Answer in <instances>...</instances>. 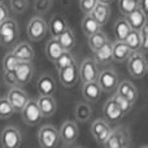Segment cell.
Here are the masks:
<instances>
[{
    "mask_svg": "<svg viewBox=\"0 0 148 148\" xmlns=\"http://www.w3.org/2000/svg\"><path fill=\"white\" fill-rule=\"evenodd\" d=\"M51 7V0H36V4H35V9L38 13L43 14L46 13L47 10L49 9Z\"/></svg>",
    "mask_w": 148,
    "mask_h": 148,
    "instance_id": "60d3db41",
    "label": "cell"
},
{
    "mask_svg": "<svg viewBox=\"0 0 148 148\" xmlns=\"http://www.w3.org/2000/svg\"><path fill=\"white\" fill-rule=\"evenodd\" d=\"M0 3H4V0H0Z\"/></svg>",
    "mask_w": 148,
    "mask_h": 148,
    "instance_id": "bcb514c9",
    "label": "cell"
},
{
    "mask_svg": "<svg viewBox=\"0 0 148 148\" xmlns=\"http://www.w3.org/2000/svg\"><path fill=\"white\" fill-rule=\"evenodd\" d=\"M142 148H148V147H146V146H144V147H142Z\"/></svg>",
    "mask_w": 148,
    "mask_h": 148,
    "instance_id": "7dc6e473",
    "label": "cell"
},
{
    "mask_svg": "<svg viewBox=\"0 0 148 148\" xmlns=\"http://www.w3.org/2000/svg\"><path fill=\"white\" fill-rule=\"evenodd\" d=\"M44 52H46V56L49 61L53 62L60 55L64 52L62 47L60 46L59 40L56 38H51L46 44V48H44Z\"/></svg>",
    "mask_w": 148,
    "mask_h": 148,
    "instance_id": "484cf974",
    "label": "cell"
},
{
    "mask_svg": "<svg viewBox=\"0 0 148 148\" xmlns=\"http://www.w3.org/2000/svg\"><path fill=\"white\" fill-rule=\"evenodd\" d=\"M60 140L59 130L52 125H44L38 131V142L40 148H56Z\"/></svg>",
    "mask_w": 148,
    "mask_h": 148,
    "instance_id": "7a4b0ae2",
    "label": "cell"
},
{
    "mask_svg": "<svg viewBox=\"0 0 148 148\" xmlns=\"http://www.w3.org/2000/svg\"><path fill=\"white\" fill-rule=\"evenodd\" d=\"M22 112V120L26 125L29 126H35L38 123H40V121L43 120V116H42L39 107L36 104L35 99H30L27 101V104L23 107Z\"/></svg>",
    "mask_w": 148,
    "mask_h": 148,
    "instance_id": "8992f818",
    "label": "cell"
},
{
    "mask_svg": "<svg viewBox=\"0 0 148 148\" xmlns=\"http://www.w3.org/2000/svg\"><path fill=\"white\" fill-rule=\"evenodd\" d=\"M36 104L43 117H51L56 112L57 104L53 96H39L36 99Z\"/></svg>",
    "mask_w": 148,
    "mask_h": 148,
    "instance_id": "ffe728a7",
    "label": "cell"
},
{
    "mask_svg": "<svg viewBox=\"0 0 148 148\" xmlns=\"http://www.w3.org/2000/svg\"><path fill=\"white\" fill-rule=\"evenodd\" d=\"M78 73H79V79H82L83 83H87V82H96L99 70H97V65L95 64L94 60L84 59L79 65Z\"/></svg>",
    "mask_w": 148,
    "mask_h": 148,
    "instance_id": "30bf717a",
    "label": "cell"
},
{
    "mask_svg": "<svg viewBox=\"0 0 148 148\" xmlns=\"http://www.w3.org/2000/svg\"><path fill=\"white\" fill-rule=\"evenodd\" d=\"M53 64H55V66H56L57 70H61V69H64V68L75 64V59H74V56L72 55V52L64 51L56 60H55Z\"/></svg>",
    "mask_w": 148,
    "mask_h": 148,
    "instance_id": "d6a6232c",
    "label": "cell"
},
{
    "mask_svg": "<svg viewBox=\"0 0 148 148\" xmlns=\"http://www.w3.org/2000/svg\"><path fill=\"white\" fill-rule=\"evenodd\" d=\"M47 26H48V31H49V34H51V36L52 38H56V39L59 38V36L64 33L65 29L68 27L66 22H65V20L61 16H55V17H52L49 23H47Z\"/></svg>",
    "mask_w": 148,
    "mask_h": 148,
    "instance_id": "d4e9b609",
    "label": "cell"
},
{
    "mask_svg": "<svg viewBox=\"0 0 148 148\" xmlns=\"http://www.w3.org/2000/svg\"><path fill=\"white\" fill-rule=\"evenodd\" d=\"M20 62H22V61H20L12 52H9L3 59V69H4V72H9V73L14 72V69L20 65Z\"/></svg>",
    "mask_w": 148,
    "mask_h": 148,
    "instance_id": "836d02e7",
    "label": "cell"
},
{
    "mask_svg": "<svg viewBox=\"0 0 148 148\" xmlns=\"http://www.w3.org/2000/svg\"><path fill=\"white\" fill-rule=\"evenodd\" d=\"M131 31V27L129 26V23L126 22L125 18H120V20L116 21L114 23V35L117 38V40L123 42V39L126 38L129 33Z\"/></svg>",
    "mask_w": 148,
    "mask_h": 148,
    "instance_id": "1f68e13d",
    "label": "cell"
},
{
    "mask_svg": "<svg viewBox=\"0 0 148 148\" xmlns=\"http://www.w3.org/2000/svg\"><path fill=\"white\" fill-rule=\"evenodd\" d=\"M96 4L97 0H79V8H81V10L83 12L84 16L90 14Z\"/></svg>",
    "mask_w": 148,
    "mask_h": 148,
    "instance_id": "74e56055",
    "label": "cell"
},
{
    "mask_svg": "<svg viewBox=\"0 0 148 148\" xmlns=\"http://www.w3.org/2000/svg\"><path fill=\"white\" fill-rule=\"evenodd\" d=\"M10 8L16 13H22L27 9V0H10Z\"/></svg>",
    "mask_w": 148,
    "mask_h": 148,
    "instance_id": "ab89813d",
    "label": "cell"
},
{
    "mask_svg": "<svg viewBox=\"0 0 148 148\" xmlns=\"http://www.w3.org/2000/svg\"><path fill=\"white\" fill-rule=\"evenodd\" d=\"M96 82L100 86L103 92H112L117 88L118 75L112 69H103L101 72H99V74H97Z\"/></svg>",
    "mask_w": 148,
    "mask_h": 148,
    "instance_id": "ba28073f",
    "label": "cell"
},
{
    "mask_svg": "<svg viewBox=\"0 0 148 148\" xmlns=\"http://www.w3.org/2000/svg\"><path fill=\"white\" fill-rule=\"evenodd\" d=\"M7 18H9V10L4 5V3H0V23L4 22Z\"/></svg>",
    "mask_w": 148,
    "mask_h": 148,
    "instance_id": "b9f144b4",
    "label": "cell"
},
{
    "mask_svg": "<svg viewBox=\"0 0 148 148\" xmlns=\"http://www.w3.org/2000/svg\"><path fill=\"white\" fill-rule=\"evenodd\" d=\"M103 114H104V120L107 122H117L118 120L122 118L123 113L121 112L120 107L113 100V97H110L105 101L104 107H103Z\"/></svg>",
    "mask_w": 148,
    "mask_h": 148,
    "instance_id": "2e32d148",
    "label": "cell"
},
{
    "mask_svg": "<svg viewBox=\"0 0 148 148\" xmlns=\"http://www.w3.org/2000/svg\"><path fill=\"white\" fill-rule=\"evenodd\" d=\"M4 82L7 84H9L10 87H14L16 86V81H14V77H13V72H4Z\"/></svg>",
    "mask_w": 148,
    "mask_h": 148,
    "instance_id": "7bdbcfd3",
    "label": "cell"
},
{
    "mask_svg": "<svg viewBox=\"0 0 148 148\" xmlns=\"http://www.w3.org/2000/svg\"><path fill=\"white\" fill-rule=\"evenodd\" d=\"M127 70L134 78H143L148 72V64L143 52H134L127 59Z\"/></svg>",
    "mask_w": 148,
    "mask_h": 148,
    "instance_id": "6da1fadb",
    "label": "cell"
},
{
    "mask_svg": "<svg viewBox=\"0 0 148 148\" xmlns=\"http://www.w3.org/2000/svg\"><path fill=\"white\" fill-rule=\"evenodd\" d=\"M18 36V25L14 20L7 18L0 23V44L12 46Z\"/></svg>",
    "mask_w": 148,
    "mask_h": 148,
    "instance_id": "3957f363",
    "label": "cell"
},
{
    "mask_svg": "<svg viewBox=\"0 0 148 148\" xmlns=\"http://www.w3.org/2000/svg\"><path fill=\"white\" fill-rule=\"evenodd\" d=\"M79 135V129L75 121H65L59 130V136L65 144H72Z\"/></svg>",
    "mask_w": 148,
    "mask_h": 148,
    "instance_id": "4fadbf2b",
    "label": "cell"
},
{
    "mask_svg": "<svg viewBox=\"0 0 148 148\" xmlns=\"http://www.w3.org/2000/svg\"><path fill=\"white\" fill-rule=\"evenodd\" d=\"M131 51L127 48L123 42L116 40L114 43H112V61L116 62H125L127 61V59L130 57Z\"/></svg>",
    "mask_w": 148,
    "mask_h": 148,
    "instance_id": "44dd1931",
    "label": "cell"
},
{
    "mask_svg": "<svg viewBox=\"0 0 148 148\" xmlns=\"http://www.w3.org/2000/svg\"><path fill=\"white\" fill-rule=\"evenodd\" d=\"M113 129L109 126V122L104 120V118H97L92 122L91 125V134L94 139L100 144H104L105 140L109 138L110 133Z\"/></svg>",
    "mask_w": 148,
    "mask_h": 148,
    "instance_id": "9c48e42d",
    "label": "cell"
},
{
    "mask_svg": "<svg viewBox=\"0 0 148 148\" xmlns=\"http://www.w3.org/2000/svg\"><path fill=\"white\" fill-rule=\"evenodd\" d=\"M135 1H136V3H138V0H135Z\"/></svg>",
    "mask_w": 148,
    "mask_h": 148,
    "instance_id": "c3c4849f",
    "label": "cell"
},
{
    "mask_svg": "<svg viewBox=\"0 0 148 148\" xmlns=\"http://www.w3.org/2000/svg\"><path fill=\"white\" fill-rule=\"evenodd\" d=\"M59 79L64 87H68V88L73 87L79 79V73H78L77 64H73L70 66H66L64 69L59 70Z\"/></svg>",
    "mask_w": 148,
    "mask_h": 148,
    "instance_id": "5bb4252c",
    "label": "cell"
},
{
    "mask_svg": "<svg viewBox=\"0 0 148 148\" xmlns=\"http://www.w3.org/2000/svg\"><path fill=\"white\" fill-rule=\"evenodd\" d=\"M14 113L12 105L9 104V101L7 100V97H1L0 99V118L1 120H7Z\"/></svg>",
    "mask_w": 148,
    "mask_h": 148,
    "instance_id": "d590c367",
    "label": "cell"
},
{
    "mask_svg": "<svg viewBox=\"0 0 148 148\" xmlns=\"http://www.w3.org/2000/svg\"><path fill=\"white\" fill-rule=\"evenodd\" d=\"M138 9L142 10L144 14H148V0H138Z\"/></svg>",
    "mask_w": 148,
    "mask_h": 148,
    "instance_id": "ee69618b",
    "label": "cell"
},
{
    "mask_svg": "<svg viewBox=\"0 0 148 148\" xmlns=\"http://www.w3.org/2000/svg\"><path fill=\"white\" fill-rule=\"evenodd\" d=\"M139 39H140V49L142 52H146L148 48V23L144 25L139 30Z\"/></svg>",
    "mask_w": 148,
    "mask_h": 148,
    "instance_id": "f35d334b",
    "label": "cell"
},
{
    "mask_svg": "<svg viewBox=\"0 0 148 148\" xmlns=\"http://www.w3.org/2000/svg\"><path fill=\"white\" fill-rule=\"evenodd\" d=\"M136 8H138V3L135 0H118V9L125 17L134 12Z\"/></svg>",
    "mask_w": 148,
    "mask_h": 148,
    "instance_id": "e575fe53",
    "label": "cell"
},
{
    "mask_svg": "<svg viewBox=\"0 0 148 148\" xmlns=\"http://www.w3.org/2000/svg\"><path fill=\"white\" fill-rule=\"evenodd\" d=\"M12 53L22 62H31V60H33L34 56H35L34 48L29 43H26V42L18 43L17 46L13 48Z\"/></svg>",
    "mask_w": 148,
    "mask_h": 148,
    "instance_id": "d6986e66",
    "label": "cell"
},
{
    "mask_svg": "<svg viewBox=\"0 0 148 148\" xmlns=\"http://www.w3.org/2000/svg\"><path fill=\"white\" fill-rule=\"evenodd\" d=\"M123 43L127 46V48L131 51V53H134V52H139V49H140V39H139V31L131 30L130 33L126 35V38L123 39Z\"/></svg>",
    "mask_w": 148,
    "mask_h": 148,
    "instance_id": "4dcf8cb0",
    "label": "cell"
},
{
    "mask_svg": "<svg viewBox=\"0 0 148 148\" xmlns=\"http://www.w3.org/2000/svg\"><path fill=\"white\" fill-rule=\"evenodd\" d=\"M125 20L129 23V26L131 27V30H135V31H139L144 25H147V16L142 10H139L138 8L134 12H131L130 14L126 16Z\"/></svg>",
    "mask_w": 148,
    "mask_h": 148,
    "instance_id": "7402d4cb",
    "label": "cell"
},
{
    "mask_svg": "<svg viewBox=\"0 0 148 148\" xmlns=\"http://www.w3.org/2000/svg\"><path fill=\"white\" fill-rule=\"evenodd\" d=\"M113 1H114V0H97V3H100V4H105V5H110Z\"/></svg>",
    "mask_w": 148,
    "mask_h": 148,
    "instance_id": "f6af8a7d",
    "label": "cell"
},
{
    "mask_svg": "<svg viewBox=\"0 0 148 148\" xmlns=\"http://www.w3.org/2000/svg\"><path fill=\"white\" fill-rule=\"evenodd\" d=\"M36 90L39 92V96H52V94L56 90L55 81L49 74H44L36 82Z\"/></svg>",
    "mask_w": 148,
    "mask_h": 148,
    "instance_id": "ac0fdd59",
    "label": "cell"
},
{
    "mask_svg": "<svg viewBox=\"0 0 148 148\" xmlns=\"http://www.w3.org/2000/svg\"><path fill=\"white\" fill-rule=\"evenodd\" d=\"M127 146H129V135L121 127L112 130L109 138L104 143V148H127Z\"/></svg>",
    "mask_w": 148,
    "mask_h": 148,
    "instance_id": "7c38bea8",
    "label": "cell"
},
{
    "mask_svg": "<svg viewBox=\"0 0 148 148\" xmlns=\"http://www.w3.org/2000/svg\"><path fill=\"white\" fill-rule=\"evenodd\" d=\"M92 116V109L90 107L88 103L86 101H81L75 105L74 108V117L78 122H86L91 118Z\"/></svg>",
    "mask_w": 148,
    "mask_h": 148,
    "instance_id": "4316f807",
    "label": "cell"
},
{
    "mask_svg": "<svg viewBox=\"0 0 148 148\" xmlns=\"http://www.w3.org/2000/svg\"><path fill=\"white\" fill-rule=\"evenodd\" d=\"M107 42H109V40H108L107 35H105L101 30L96 31L95 34H92V35H90V36H87V43H88V47L91 48L92 52L97 51V49L104 46Z\"/></svg>",
    "mask_w": 148,
    "mask_h": 148,
    "instance_id": "f1b7e54d",
    "label": "cell"
},
{
    "mask_svg": "<svg viewBox=\"0 0 148 148\" xmlns=\"http://www.w3.org/2000/svg\"><path fill=\"white\" fill-rule=\"evenodd\" d=\"M33 74H34V66L31 62H20V65L13 72L16 86L21 87L27 84L33 78Z\"/></svg>",
    "mask_w": 148,
    "mask_h": 148,
    "instance_id": "8fae6325",
    "label": "cell"
},
{
    "mask_svg": "<svg viewBox=\"0 0 148 148\" xmlns=\"http://www.w3.org/2000/svg\"><path fill=\"white\" fill-rule=\"evenodd\" d=\"M90 16H91L100 26H104L110 17V7L109 5L97 3V4L95 5V8L92 9V12L90 13Z\"/></svg>",
    "mask_w": 148,
    "mask_h": 148,
    "instance_id": "603a6c76",
    "label": "cell"
},
{
    "mask_svg": "<svg viewBox=\"0 0 148 148\" xmlns=\"http://www.w3.org/2000/svg\"><path fill=\"white\" fill-rule=\"evenodd\" d=\"M112 97H113V100L117 103V105L120 107L121 112H122L123 114H126V113H129L131 110V108H133V104H131L130 101H127L126 99H123V97L120 96L118 94H114Z\"/></svg>",
    "mask_w": 148,
    "mask_h": 148,
    "instance_id": "8d00e7d4",
    "label": "cell"
},
{
    "mask_svg": "<svg viewBox=\"0 0 148 148\" xmlns=\"http://www.w3.org/2000/svg\"><path fill=\"white\" fill-rule=\"evenodd\" d=\"M3 148H20L22 143V136L17 127L14 126H7L3 129L0 135Z\"/></svg>",
    "mask_w": 148,
    "mask_h": 148,
    "instance_id": "52a82bcc",
    "label": "cell"
},
{
    "mask_svg": "<svg viewBox=\"0 0 148 148\" xmlns=\"http://www.w3.org/2000/svg\"><path fill=\"white\" fill-rule=\"evenodd\" d=\"M100 27H101V26L90 14L84 16L83 20H82V30H83V34L86 36H90V35H92V34H95L96 31H100Z\"/></svg>",
    "mask_w": 148,
    "mask_h": 148,
    "instance_id": "f546056e",
    "label": "cell"
},
{
    "mask_svg": "<svg viewBox=\"0 0 148 148\" xmlns=\"http://www.w3.org/2000/svg\"><path fill=\"white\" fill-rule=\"evenodd\" d=\"M26 31H27V36L30 38V40L40 42L46 36L47 31H48V26H47V22L44 21L43 17L36 16V17L31 18L30 22L27 23Z\"/></svg>",
    "mask_w": 148,
    "mask_h": 148,
    "instance_id": "277c9868",
    "label": "cell"
},
{
    "mask_svg": "<svg viewBox=\"0 0 148 148\" xmlns=\"http://www.w3.org/2000/svg\"><path fill=\"white\" fill-rule=\"evenodd\" d=\"M116 91H117L116 94H118L120 96H122L123 99H126L127 101H130L131 104H134V103L138 100V96H139L138 90H136V87L129 81L118 82Z\"/></svg>",
    "mask_w": 148,
    "mask_h": 148,
    "instance_id": "9a60e30c",
    "label": "cell"
},
{
    "mask_svg": "<svg viewBox=\"0 0 148 148\" xmlns=\"http://www.w3.org/2000/svg\"><path fill=\"white\" fill-rule=\"evenodd\" d=\"M57 40H59L60 46L62 47L64 51L70 52L74 48V46H75V36H74V33L72 31V29H69V27L65 29L64 33L57 38Z\"/></svg>",
    "mask_w": 148,
    "mask_h": 148,
    "instance_id": "83f0119b",
    "label": "cell"
},
{
    "mask_svg": "<svg viewBox=\"0 0 148 148\" xmlns=\"http://www.w3.org/2000/svg\"><path fill=\"white\" fill-rule=\"evenodd\" d=\"M101 88L97 82H87L82 84V96L86 103H96L101 97Z\"/></svg>",
    "mask_w": 148,
    "mask_h": 148,
    "instance_id": "e0dca14e",
    "label": "cell"
},
{
    "mask_svg": "<svg viewBox=\"0 0 148 148\" xmlns=\"http://www.w3.org/2000/svg\"><path fill=\"white\" fill-rule=\"evenodd\" d=\"M94 61L95 64H100V65H104V64H109L112 61V43L110 42H107L103 47H100L97 51L94 52Z\"/></svg>",
    "mask_w": 148,
    "mask_h": 148,
    "instance_id": "cb8c5ba5",
    "label": "cell"
},
{
    "mask_svg": "<svg viewBox=\"0 0 148 148\" xmlns=\"http://www.w3.org/2000/svg\"><path fill=\"white\" fill-rule=\"evenodd\" d=\"M7 100L12 105L14 112H21L23 109V107L27 104V101L30 100V96L27 95V92L25 90H22L18 86H14L10 87V90L8 91Z\"/></svg>",
    "mask_w": 148,
    "mask_h": 148,
    "instance_id": "5b68a950",
    "label": "cell"
}]
</instances>
